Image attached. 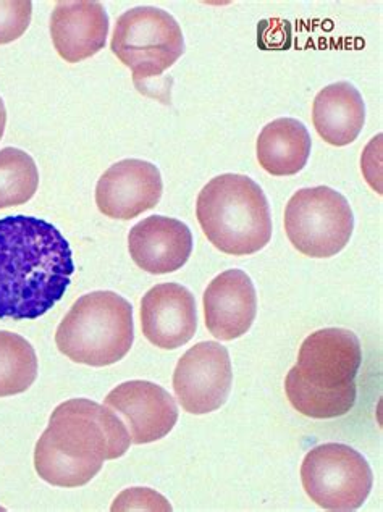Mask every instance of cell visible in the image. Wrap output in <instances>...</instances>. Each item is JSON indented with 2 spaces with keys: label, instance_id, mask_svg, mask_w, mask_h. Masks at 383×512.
<instances>
[{
  "label": "cell",
  "instance_id": "obj_1",
  "mask_svg": "<svg viewBox=\"0 0 383 512\" xmlns=\"http://www.w3.org/2000/svg\"><path fill=\"white\" fill-rule=\"evenodd\" d=\"M73 272L72 248L52 223L0 219V319L43 317L64 298Z\"/></svg>",
  "mask_w": 383,
  "mask_h": 512
},
{
  "label": "cell",
  "instance_id": "obj_2",
  "mask_svg": "<svg viewBox=\"0 0 383 512\" xmlns=\"http://www.w3.org/2000/svg\"><path fill=\"white\" fill-rule=\"evenodd\" d=\"M361 364V341L351 330L324 328L312 333L285 380L288 401L311 419L346 416L358 398L354 380Z\"/></svg>",
  "mask_w": 383,
  "mask_h": 512
},
{
  "label": "cell",
  "instance_id": "obj_3",
  "mask_svg": "<svg viewBox=\"0 0 383 512\" xmlns=\"http://www.w3.org/2000/svg\"><path fill=\"white\" fill-rule=\"evenodd\" d=\"M196 217L207 240L230 256H251L272 238L269 201L256 181L225 173L209 181L198 196Z\"/></svg>",
  "mask_w": 383,
  "mask_h": 512
},
{
  "label": "cell",
  "instance_id": "obj_4",
  "mask_svg": "<svg viewBox=\"0 0 383 512\" xmlns=\"http://www.w3.org/2000/svg\"><path fill=\"white\" fill-rule=\"evenodd\" d=\"M133 341V307L114 291H93L81 296L55 333L60 353L76 364L91 367L122 361L130 353Z\"/></svg>",
  "mask_w": 383,
  "mask_h": 512
},
{
  "label": "cell",
  "instance_id": "obj_5",
  "mask_svg": "<svg viewBox=\"0 0 383 512\" xmlns=\"http://www.w3.org/2000/svg\"><path fill=\"white\" fill-rule=\"evenodd\" d=\"M44 435L55 450L81 461L122 458L131 445L122 417L109 406L85 398L70 399L57 406Z\"/></svg>",
  "mask_w": 383,
  "mask_h": 512
},
{
  "label": "cell",
  "instance_id": "obj_6",
  "mask_svg": "<svg viewBox=\"0 0 383 512\" xmlns=\"http://www.w3.org/2000/svg\"><path fill=\"white\" fill-rule=\"evenodd\" d=\"M110 49L130 68L136 86L156 78L185 54V38L177 20L156 7H136L118 17Z\"/></svg>",
  "mask_w": 383,
  "mask_h": 512
},
{
  "label": "cell",
  "instance_id": "obj_7",
  "mask_svg": "<svg viewBox=\"0 0 383 512\" xmlns=\"http://www.w3.org/2000/svg\"><path fill=\"white\" fill-rule=\"evenodd\" d=\"M354 215L350 202L329 186L299 189L285 209L288 240L316 259L337 256L350 243Z\"/></svg>",
  "mask_w": 383,
  "mask_h": 512
},
{
  "label": "cell",
  "instance_id": "obj_8",
  "mask_svg": "<svg viewBox=\"0 0 383 512\" xmlns=\"http://www.w3.org/2000/svg\"><path fill=\"white\" fill-rule=\"evenodd\" d=\"M301 480L320 508L356 511L371 493L374 474L359 451L341 443H325L306 454Z\"/></svg>",
  "mask_w": 383,
  "mask_h": 512
},
{
  "label": "cell",
  "instance_id": "obj_9",
  "mask_svg": "<svg viewBox=\"0 0 383 512\" xmlns=\"http://www.w3.org/2000/svg\"><path fill=\"white\" fill-rule=\"evenodd\" d=\"M233 369L225 346L203 341L188 349L173 374V391L181 408L203 416L227 403L232 391Z\"/></svg>",
  "mask_w": 383,
  "mask_h": 512
},
{
  "label": "cell",
  "instance_id": "obj_10",
  "mask_svg": "<svg viewBox=\"0 0 383 512\" xmlns=\"http://www.w3.org/2000/svg\"><path fill=\"white\" fill-rule=\"evenodd\" d=\"M162 191L164 183L156 165L139 159L120 160L97 181V209L109 219H136L159 204Z\"/></svg>",
  "mask_w": 383,
  "mask_h": 512
},
{
  "label": "cell",
  "instance_id": "obj_11",
  "mask_svg": "<svg viewBox=\"0 0 383 512\" xmlns=\"http://www.w3.org/2000/svg\"><path fill=\"white\" fill-rule=\"evenodd\" d=\"M106 406L125 420L133 445L167 437L177 424L178 408L169 391L146 380H131L110 391Z\"/></svg>",
  "mask_w": 383,
  "mask_h": 512
},
{
  "label": "cell",
  "instance_id": "obj_12",
  "mask_svg": "<svg viewBox=\"0 0 383 512\" xmlns=\"http://www.w3.org/2000/svg\"><path fill=\"white\" fill-rule=\"evenodd\" d=\"M141 327L149 343L160 349H177L191 341L198 330L196 301L178 283H162L144 294Z\"/></svg>",
  "mask_w": 383,
  "mask_h": 512
},
{
  "label": "cell",
  "instance_id": "obj_13",
  "mask_svg": "<svg viewBox=\"0 0 383 512\" xmlns=\"http://www.w3.org/2000/svg\"><path fill=\"white\" fill-rule=\"evenodd\" d=\"M203 303L207 330L220 341L246 335L256 320V288L243 270H227L215 277L207 286Z\"/></svg>",
  "mask_w": 383,
  "mask_h": 512
},
{
  "label": "cell",
  "instance_id": "obj_14",
  "mask_svg": "<svg viewBox=\"0 0 383 512\" xmlns=\"http://www.w3.org/2000/svg\"><path fill=\"white\" fill-rule=\"evenodd\" d=\"M128 251L139 269L165 275L177 272L188 262L193 252V235L180 220L152 215L131 228Z\"/></svg>",
  "mask_w": 383,
  "mask_h": 512
},
{
  "label": "cell",
  "instance_id": "obj_15",
  "mask_svg": "<svg viewBox=\"0 0 383 512\" xmlns=\"http://www.w3.org/2000/svg\"><path fill=\"white\" fill-rule=\"evenodd\" d=\"M51 36L65 62H81L106 46L109 15L101 2L62 0L52 12Z\"/></svg>",
  "mask_w": 383,
  "mask_h": 512
},
{
  "label": "cell",
  "instance_id": "obj_16",
  "mask_svg": "<svg viewBox=\"0 0 383 512\" xmlns=\"http://www.w3.org/2000/svg\"><path fill=\"white\" fill-rule=\"evenodd\" d=\"M312 122L325 143L343 147L353 143L366 123V104L348 81L322 89L312 104Z\"/></svg>",
  "mask_w": 383,
  "mask_h": 512
},
{
  "label": "cell",
  "instance_id": "obj_17",
  "mask_svg": "<svg viewBox=\"0 0 383 512\" xmlns=\"http://www.w3.org/2000/svg\"><path fill=\"white\" fill-rule=\"evenodd\" d=\"M311 135L303 122L278 118L264 126L257 138V160L274 177L301 172L311 156Z\"/></svg>",
  "mask_w": 383,
  "mask_h": 512
},
{
  "label": "cell",
  "instance_id": "obj_18",
  "mask_svg": "<svg viewBox=\"0 0 383 512\" xmlns=\"http://www.w3.org/2000/svg\"><path fill=\"white\" fill-rule=\"evenodd\" d=\"M38 356L23 336L0 332V398L20 395L36 382Z\"/></svg>",
  "mask_w": 383,
  "mask_h": 512
},
{
  "label": "cell",
  "instance_id": "obj_19",
  "mask_svg": "<svg viewBox=\"0 0 383 512\" xmlns=\"http://www.w3.org/2000/svg\"><path fill=\"white\" fill-rule=\"evenodd\" d=\"M102 464L104 462L81 461L60 453L44 433L34 450L36 472L44 482L51 483L54 487H83L101 472Z\"/></svg>",
  "mask_w": 383,
  "mask_h": 512
},
{
  "label": "cell",
  "instance_id": "obj_20",
  "mask_svg": "<svg viewBox=\"0 0 383 512\" xmlns=\"http://www.w3.org/2000/svg\"><path fill=\"white\" fill-rule=\"evenodd\" d=\"M38 186V167L30 154L17 147L0 151V209L26 204Z\"/></svg>",
  "mask_w": 383,
  "mask_h": 512
},
{
  "label": "cell",
  "instance_id": "obj_21",
  "mask_svg": "<svg viewBox=\"0 0 383 512\" xmlns=\"http://www.w3.org/2000/svg\"><path fill=\"white\" fill-rule=\"evenodd\" d=\"M33 17L30 0H0V46L22 38Z\"/></svg>",
  "mask_w": 383,
  "mask_h": 512
},
{
  "label": "cell",
  "instance_id": "obj_22",
  "mask_svg": "<svg viewBox=\"0 0 383 512\" xmlns=\"http://www.w3.org/2000/svg\"><path fill=\"white\" fill-rule=\"evenodd\" d=\"M112 511H172V506L164 496L149 488H131L118 496Z\"/></svg>",
  "mask_w": 383,
  "mask_h": 512
},
{
  "label": "cell",
  "instance_id": "obj_23",
  "mask_svg": "<svg viewBox=\"0 0 383 512\" xmlns=\"http://www.w3.org/2000/svg\"><path fill=\"white\" fill-rule=\"evenodd\" d=\"M5 125H7V110H5L4 101L0 97V139L4 136Z\"/></svg>",
  "mask_w": 383,
  "mask_h": 512
}]
</instances>
